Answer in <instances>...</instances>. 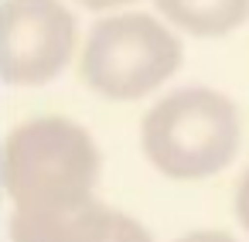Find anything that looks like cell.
<instances>
[{
    "label": "cell",
    "instance_id": "5",
    "mask_svg": "<svg viewBox=\"0 0 249 242\" xmlns=\"http://www.w3.org/2000/svg\"><path fill=\"white\" fill-rule=\"evenodd\" d=\"M11 239L14 242H154L137 218L106 208L96 198L52 211H14Z\"/></svg>",
    "mask_w": 249,
    "mask_h": 242
},
{
    "label": "cell",
    "instance_id": "7",
    "mask_svg": "<svg viewBox=\"0 0 249 242\" xmlns=\"http://www.w3.org/2000/svg\"><path fill=\"white\" fill-rule=\"evenodd\" d=\"M235 218L249 232V167H246V174H242V181L235 188Z\"/></svg>",
    "mask_w": 249,
    "mask_h": 242
},
{
    "label": "cell",
    "instance_id": "1",
    "mask_svg": "<svg viewBox=\"0 0 249 242\" xmlns=\"http://www.w3.org/2000/svg\"><path fill=\"white\" fill-rule=\"evenodd\" d=\"M242 143V120L229 96L208 86H184L150 106L140 126L147 160L171 181H205L232 164Z\"/></svg>",
    "mask_w": 249,
    "mask_h": 242
},
{
    "label": "cell",
    "instance_id": "3",
    "mask_svg": "<svg viewBox=\"0 0 249 242\" xmlns=\"http://www.w3.org/2000/svg\"><path fill=\"white\" fill-rule=\"evenodd\" d=\"M181 65L178 35L150 14H113L99 21L82 52V75L103 96L133 103L157 92Z\"/></svg>",
    "mask_w": 249,
    "mask_h": 242
},
{
    "label": "cell",
    "instance_id": "9",
    "mask_svg": "<svg viewBox=\"0 0 249 242\" xmlns=\"http://www.w3.org/2000/svg\"><path fill=\"white\" fill-rule=\"evenodd\" d=\"M82 7L89 11H113V7H123V4H133V0H79Z\"/></svg>",
    "mask_w": 249,
    "mask_h": 242
},
{
    "label": "cell",
    "instance_id": "4",
    "mask_svg": "<svg viewBox=\"0 0 249 242\" xmlns=\"http://www.w3.org/2000/svg\"><path fill=\"white\" fill-rule=\"evenodd\" d=\"M75 52V17L58 0H4L0 7V79L41 86Z\"/></svg>",
    "mask_w": 249,
    "mask_h": 242
},
{
    "label": "cell",
    "instance_id": "8",
    "mask_svg": "<svg viewBox=\"0 0 249 242\" xmlns=\"http://www.w3.org/2000/svg\"><path fill=\"white\" fill-rule=\"evenodd\" d=\"M178 242H239V239L229 232H218V228H195V232L181 235Z\"/></svg>",
    "mask_w": 249,
    "mask_h": 242
},
{
    "label": "cell",
    "instance_id": "2",
    "mask_svg": "<svg viewBox=\"0 0 249 242\" xmlns=\"http://www.w3.org/2000/svg\"><path fill=\"white\" fill-rule=\"evenodd\" d=\"M99 150L92 137L62 116L18 126L0 150V181L18 211H52L92 198Z\"/></svg>",
    "mask_w": 249,
    "mask_h": 242
},
{
    "label": "cell",
    "instance_id": "6",
    "mask_svg": "<svg viewBox=\"0 0 249 242\" xmlns=\"http://www.w3.org/2000/svg\"><path fill=\"white\" fill-rule=\"evenodd\" d=\"M157 11L191 38L232 35L249 17V0H154Z\"/></svg>",
    "mask_w": 249,
    "mask_h": 242
}]
</instances>
